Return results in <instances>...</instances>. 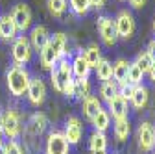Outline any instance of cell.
Here are the masks:
<instances>
[{
    "instance_id": "cell-24",
    "label": "cell",
    "mask_w": 155,
    "mask_h": 154,
    "mask_svg": "<svg viewBox=\"0 0 155 154\" xmlns=\"http://www.w3.org/2000/svg\"><path fill=\"white\" fill-rule=\"evenodd\" d=\"M94 71H96L98 80H102V82L113 78V63H111L109 60H105V58H102V60L98 61V65L94 67Z\"/></svg>"
},
{
    "instance_id": "cell-40",
    "label": "cell",
    "mask_w": 155,
    "mask_h": 154,
    "mask_svg": "<svg viewBox=\"0 0 155 154\" xmlns=\"http://www.w3.org/2000/svg\"><path fill=\"white\" fill-rule=\"evenodd\" d=\"M91 154H107V150H94V152H91Z\"/></svg>"
},
{
    "instance_id": "cell-2",
    "label": "cell",
    "mask_w": 155,
    "mask_h": 154,
    "mask_svg": "<svg viewBox=\"0 0 155 154\" xmlns=\"http://www.w3.org/2000/svg\"><path fill=\"white\" fill-rule=\"evenodd\" d=\"M30 80L31 76L28 72V69L24 65H17L13 63L8 72H6V84H8V89L13 97H24L26 91H28V86H30Z\"/></svg>"
},
{
    "instance_id": "cell-35",
    "label": "cell",
    "mask_w": 155,
    "mask_h": 154,
    "mask_svg": "<svg viewBox=\"0 0 155 154\" xmlns=\"http://www.w3.org/2000/svg\"><path fill=\"white\" fill-rule=\"evenodd\" d=\"M146 50H148V54L151 56V60L155 61V39H151V41L148 43V48H146Z\"/></svg>"
},
{
    "instance_id": "cell-32",
    "label": "cell",
    "mask_w": 155,
    "mask_h": 154,
    "mask_svg": "<svg viewBox=\"0 0 155 154\" xmlns=\"http://www.w3.org/2000/svg\"><path fill=\"white\" fill-rule=\"evenodd\" d=\"M4 147H6V154H24L22 147L18 145V141H17V139H9Z\"/></svg>"
},
{
    "instance_id": "cell-16",
    "label": "cell",
    "mask_w": 155,
    "mask_h": 154,
    "mask_svg": "<svg viewBox=\"0 0 155 154\" xmlns=\"http://www.w3.org/2000/svg\"><path fill=\"white\" fill-rule=\"evenodd\" d=\"M70 67H72V76L76 80H87L89 78V72H91V67L87 65L83 54H76L74 60L70 61Z\"/></svg>"
},
{
    "instance_id": "cell-15",
    "label": "cell",
    "mask_w": 155,
    "mask_h": 154,
    "mask_svg": "<svg viewBox=\"0 0 155 154\" xmlns=\"http://www.w3.org/2000/svg\"><path fill=\"white\" fill-rule=\"evenodd\" d=\"M107 113L114 121L127 117V100H124L120 95H114V97L107 102Z\"/></svg>"
},
{
    "instance_id": "cell-8",
    "label": "cell",
    "mask_w": 155,
    "mask_h": 154,
    "mask_svg": "<svg viewBox=\"0 0 155 154\" xmlns=\"http://www.w3.org/2000/svg\"><path fill=\"white\" fill-rule=\"evenodd\" d=\"M46 128H48V117L43 111H35L33 115H30V119L26 121L22 132H24L26 138L35 139V138H41Z\"/></svg>"
},
{
    "instance_id": "cell-18",
    "label": "cell",
    "mask_w": 155,
    "mask_h": 154,
    "mask_svg": "<svg viewBox=\"0 0 155 154\" xmlns=\"http://www.w3.org/2000/svg\"><path fill=\"white\" fill-rule=\"evenodd\" d=\"M127 69H129V61L124 60V58H120V60H116L113 63V78L118 84V87L127 84Z\"/></svg>"
},
{
    "instance_id": "cell-41",
    "label": "cell",
    "mask_w": 155,
    "mask_h": 154,
    "mask_svg": "<svg viewBox=\"0 0 155 154\" xmlns=\"http://www.w3.org/2000/svg\"><path fill=\"white\" fill-rule=\"evenodd\" d=\"M153 32H155V19H153Z\"/></svg>"
},
{
    "instance_id": "cell-4",
    "label": "cell",
    "mask_w": 155,
    "mask_h": 154,
    "mask_svg": "<svg viewBox=\"0 0 155 154\" xmlns=\"http://www.w3.org/2000/svg\"><path fill=\"white\" fill-rule=\"evenodd\" d=\"M11 58L17 65H26L31 61L33 58V48H31V43L28 39V35H17L13 39V45H11Z\"/></svg>"
},
{
    "instance_id": "cell-11",
    "label": "cell",
    "mask_w": 155,
    "mask_h": 154,
    "mask_svg": "<svg viewBox=\"0 0 155 154\" xmlns=\"http://www.w3.org/2000/svg\"><path fill=\"white\" fill-rule=\"evenodd\" d=\"M137 139H139V149L142 152H153V149H155V128L151 123H148V121L140 123Z\"/></svg>"
},
{
    "instance_id": "cell-21",
    "label": "cell",
    "mask_w": 155,
    "mask_h": 154,
    "mask_svg": "<svg viewBox=\"0 0 155 154\" xmlns=\"http://www.w3.org/2000/svg\"><path fill=\"white\" fill-rule=\"evenodd\" d=\"M81 54H83L85 61H87V65H89L91 69H94L96 65H98V61L102 60V50H100V47L96 45V43H91Z\"/></svg>"
},
{
    "instance_id": "cell-33",
    "label": "cell",
    "mask_w": 155,
    "mask_h": 154,
    "mask_svg": "<svg viewBox=\"0 0 155 154\" xmlns=\"http://www.w3.org/2000/svg\"><path fill=\"white\" fill-rule=\"evenodd\" d=\"M133 93H135V86H131V84H124V86L118 87V95L124 100H131Z\"/></svg>"
},
{
    "instance_id": "cell-20",
    "label": "cell",
    "mask_w": 155,
    "mask_h": 154,
    "mask_svg": "<svg viewBox=\"0 0 155 154\" xmlns=\"http://www.w3.org/2000/svg\"><path fill=\"white\" fill-rule=\"evenodd\" d=\"M102 110V102L98 97H94V95H91V97L83 99V113H85V117L89 121H92L96 117V113H98Z\"/></svg>"
},
{
    "instance_id": "cell-22",
    "label": "cell",
    "mask_w": 155,
    "mask_h": 154,
    "mask_svg": "<svg viewBox=\"0 0 155 154\" xmlns=\"http://www.w3.org/2000/svg\"><path fill=\"white\" fill-rule=\"evenodd\" d=\"M114 138L118 139V141H126L129 138V134H131V124H129V119L124 117V119H116L114 121Z\"/></svg>"
},
{
    "instance_id": "cell-43",
    "label": "cell",
    "mask_w": 155,
    "mask_h": 154,
    "mask_svg": "<svg viewBox=\"0 0 155 154\" xmlns=\"http://www.w3.org/2000/svg\"><path fill=\"white\" fill-rule=\"evenodd\" d=\"M153 128H155V126H153Z\"/></svg>"
},
{
    "instance_id": "cell-6",
    "label": "cell",
    "mask_w": 155,
    "mask_h": 154,
    "mask_svg": "<svg viewBox=\"0 0 155 154\" xmlns=\"http://www.w3.org/2000/svg\"><path fill=\"white\" fill-rule=\"evenodd\" d=\"M11 19H13V23L18 30V33H26L30 28H31V21H33V15H31V9L26 2H18L13 6L11 9Z\"/></svg>"
},
{
    "instance_id": "cell-38",
    "label": "cell",
    "mask_w": 155,
    "mask_h": 154,
    "mask_svg": "<svg viewBox=\"0 0 155 154\" xmlns=\"http://www.w3.org/2000/svg\"><path fill=\"white\" fill-rule=\"evenodd\" d=\"M4 134V113L0 111V136Z\"/></svg>"
},
{
    "instance_id": "cell-14",
    "label": "cell",
    "mask_w": 155,
    "mask_h": 154,
    "mask_svg": "<svg viewBox=\"0 0 155 154\" xmlns=\"http://www.w3.org/2000/svg\"><path fill=\"white\" fill-rule=\"evenodd\" d=\"M28 39H30V43H31V48H33V50L41 52V50L46 47L48 39H50V32H48V28H46V26L37 24V26H33V28H31V32H30V35H28Z\"/></svg>"
},
{
    "instance_id": "cell-12",
    "label": "cell",
    "mask_w": 155,
    "mask_h": 154,
    "mask_svg": "<svg viewBox=\"0 0 155 154\" xmlns=\"http://www.w3.org/2000/svg\"><path fill=\"white\" fill-rule=\"evenodd\" d=\"M26 97H28L31 106H41L46 100V86H45L43 78H31L30 80Z\"/></svg>"
},
{
    "instance_id": "cell-3",
    "label": "cell",
    "mask_w": 155,
    "mask_h": 154,
    "mask_svg": "<svg viewBox=\"0 0 155 154\" xmlns=\"http://www.w3.org/2000/svg\"><path fill=\"white\" fill-rule=\"evenodd\" d=\"M74 78L72 76V67H70V61L67 58L59 60L52 69H50V80H52V86L57 93H63L65 86Z\"/></svg>"
},
{
    "instance_id": "cell-28",
    "label": "cell",
    "mask_w": 155,
    "mask_h": 154,
    "mask_svg": "<svg viewBox=\"0 0 155 154\" xmlns=\"http://www.w3.org/2000/svg\"><path fill=\"white\" fill-rule=\"evenodd\" d=\"M142 78H144V72L140 71V67L137 63H131L129 61V69H127V84L131 86H140L142 84Z\"/></svg>"
},
{
    "instance_id": "cell-30",
    "label": "cell",
    "mask_w": 155,
    "mask_h": 154,
    "mask_svg": "<svg viewBox=\"0 0 155 154\" xmlns=\"http://www.w3.org/2000/svg\"><path fill=\"white\" fill-rule=\"evenodd\" d=\"M74 97L81 99V100L91 97V82H89V78L87 80H76V93H74Z\"/></svg>"
},
{
    "instance_id": "cell-29",
    "label": "cell",
    "mask_w": 155,
    "mask_h": 154,
    "mask_svg": "<svg viewBox=\"0 0 155 154\" xmlns=\"http://www.w3.org/2000/svg\"><path fill=\"white\" fill-rule=\"evenodd\" d=\"M68 6H70V9L74 11V15L83 17V15H87L89 9H91V0H68Z\"/></svg>"
},
{
    "instance_id": "cell-23",
    "label": "cell",
    "mask_w": 155,
    "mask_h": 154,
    "mask_svg": "<svg viewBox=\"0 0 155 154\" xmlns=\"http://www.w3.org/2000/svg\"><path fill=\"white\" fill-rule=\"evenodd\" d=\"M91 123H92V126H94L96 132H105V130L111 126V115L107 113V110L102 108L98 113H96V117H94Z\"/></svg>"
},
{
    "instance_id": "cell-37",
    "label": "cell",
    "mask_w": 155,
    "mask_h": 154,
    "mask_svg": "<svg viewBox=\"0 0 155 154\" xmlns=\"http://www.w3.org/2000/svg\"><path fill=\"white\" fill-rule=\"evenodd\" d=\"M148 74H150V80L155 84V61H153V65L150 67V71H148Z\"/></svg>"
},
{
    "instance_id": "cell-39",
    "label": "cell",
    "mask_w": 155,
    "mask_h": 154,
    "mask_svg": "<svg viewBox=\"0 0 155 154\" xmlns=\"http://www.w3.org/2000/svg\"><path fill=\"white\" fill-rule=\"evenodd\" d=\"M0 154H6V147H4L2 141H0Z\"/></svg>"
},
{
    "instance_id": "cell-9",
    "label": "cell",
    "mask_w": 155,
    "mask_h": 154,
    "mask_svg": "<svg viewBox=\"0 0 155 154\" xmlns=\"http://www.w3.org/2000/svg\"><path fill=\"white\" fill-rule=\"evenodd\" d=\"M45 154H70V143L63 132L52 130L45 143Z\"/></svg>"
},
{
    "instance_id": "cell-5",
    "label": "cell",
    "mask_w": 155,
    "mask_h": 154,
    "mask_svg": "<svg viewBox=\"0 0 155 154\" xmlns=\"http://www.w3.org/2000/svg\"><path fill=\"white\" fill-rule=\"evenodd\" d=\"M114 30H116V35L120 39H131L135 35V30H137V23H135V17L131 15V11L124 9L116 15L114 19Z\"/></svg>"
},
{
    "instance_id": "cell-42",
    "label": "cell",
    "mask_w": 155,
    "mask_h": 154,
    "mask_svg": "<svg viewBox=\"0 0 155 154\" xmlns=\"http://www.w3.org/2000/svg\"><path fill=\"white\" fill-rule=\"evenodd\" d=\"M0 141H2V139H0Z\"/></svg>"
},
{
    "instance_id": "cell-26",
    "label": "cell",
    "mask_w": 155,
    "mask_h": 154,
    "mask_svg": "<svg viewBox=\"0 0 155 154\" xmlns=\"http://www.w3.org/2000/svg\"><path fill=\"white\" fill-rule=\"evenodd\" d=\"M89 147H91V152L94 150H107V136L105 132H92V136L89 139Z\"/></svg>"
},
{
    "instance_id": "cell-10",
    "label": "cell",
    "mask_w": 155,
    "mask_h": 154,
    "mask_svg": "<svg viewBox=\"0 0 155 154\" xmlns=\"http://www.w3.org/2000/svg\"><path fill=\"white\" fill-rule=\"evenodd\" d=\"M98 33L102 37L104 45L107 47H114L116 41H118V35H116V30H114V21L109 15L98 17Z\"/></svg>"
},
{
    "instance_id": "cell-34",
    "label": "cell",
    "mask_w": 155,
    "mask_h": 154,
    "mask_svg": "<svg viewBox=\"0 0 155 154\" xmlns=\"http://www.w3.org/2000/svg\"><path fill=\"white\" fill-rule=\"evenodd\" d=\"M105 2H107V0H91V8H94V9H102V8L105 6Z\"/></svg>"
},
{
    "instance_id": "cell-44",
    "label": "cell",
    "mask_w": 155,
    "mask_h": 154,
    "mask_svg": "<svg viewBox=\"0 0 155 154\" xmlns=\"http://www.w3.org/2000/svg\"><path fill=\"white\" fill-rule=\"evenodd\" d=\"M153 154H155V152H153Z\"/></svg>"
},
{
    "instance_id": "cell-19",
    "label": "cell",
    "mask_w": 155,
    "mask_h": 154,
    "mask_svg": "<svg viewBox=\"0 0 155 154\" xmlns=\"http://www.w3.org/2000/svg\"><path fill=\"white\" fill-rule=\"evenodd\" d=\"M150 102V89L146 86H135V93L131 97V104L135 110H144Z\"/></svg>"
},
{
    "instance_id": "cell-17",
    "label": "cell",
    "mask_w": 155,
    "mask_h": 154,
    "mask_svg": "<svg viewBox=\"0 0 155 154\" xmlns=\"http://www.w3.org/2000/svg\"><path fill=\"white\" fill-rule=\"evenodd\" d=\"M18 35V30L13 23V19L9 13L6 15H0V39H6V41H13L15 37Z\"/></svg>"
},
{
    "instance_id": "cell-25",
    "label": "cell",
    "mask_w": 155,
    "mask_h": 154,
    "mask_svg": "<svg viewBox=\"0 0 155 154\" xmlns=\"http://www.w3.org/2000/svg\"><path fill=\"white\" fill-rule=\"evenodd\" d=\"M114 95H118V84H116L114 80L102 82V86H100V99L105 100V102H109Z\"/></svg>"
},
{
    "instance_id": "cell-27",
    "label": "cell",
    "mask_w": 155,
    "mask_h": 154,
    "mask_svg": "<svg viewBox=\"0 0 155 154\" xmlns=\"http://www.w3.org/2000/svg\"><path fill=\"white\" fill-rule=\"evenodd\" d=\"M48 6V11L57 17V19H61L65 13H67V8H68V0H48L46 2Z\"/></svg>"
},
{
    "instance_id": "cell-36",
    "label": "cell",
    "mask_w": 155,
    "mask_h": 154,
    "mask_svg": "<svg viewBox=\"0 0 155 154\" xmlns=\"http://www.w3.org/2000/svg\"><path fill=\"white\" fill-rule=\"evenodd\" d=\"M129 4H131V8H135V9H140V8H144L146 0H129Z\"/></svg>"
},
{
    "instance_id": "cell-31",
    "label": "cell",
    "mask_w": 155,
    "mask_h": 154,
    "mask_svg": "<svg viewBox=\"0 0 155 154\" xmlns=\"http://www.w3.org/2000/svg\"><path fill=\"white\" fill-rule=\"evenodd\" d=\"M135 63H137V65L140 67V71L146 74V72L150 71V67L153 65V60H151V56L148 54V50H144V52H139V54H137V60H135Z\"/></svg>"
},
{
    "instance_id": "cell-1",
    "label": "cell",
    "mask_w": 155,
    "mask_h": 154,
    "mask_svg": "<svg viewBox=\"0 0 155 154\" xmlns=\"http://www.w3.org/2000/svg\"><path fill=\"white\" fill-rule=\"evenodd\" d=\"M68 39H67V35L63 32H57L54 35H50V39L46 43V47L39 52V60H41V67L43 69H52L59 60H63V58H67L68 50Z\"/></svg>"
},
{
    "instance_id": "cell-13",
    "label": "cell",
    "mask_w": 155,
    "mask_h": 154,
    "mask_svg": "<svg viewBox=\"0 0 155 154\" xmlns=\"http://www.w3.org/2000/svg\"><path fill=\"white\" fill-rule=\"evenodd\" d=\"M65 138H67V141L70 143V145H78L81 141V136H83V124H81V121L78 119V117H68L67 119V123H65Z\"/></svg>"
},
{
    "instance_id": "cell-7",
    "label": "cell",
    "mask_w": 155,
    "mask_h": 154,
    "mask_svg": "<svg viewBox=\"0 0 155 154\" xmlns=\"http://www.w3.org/2000/svg\"><path fill=\"white\" fill-rule=\"evenodd\" d=\"M22 134V117L15 108L4 111V136L8 139H17Z\"/></svg>"
}]
</instances>
